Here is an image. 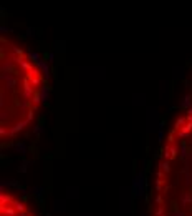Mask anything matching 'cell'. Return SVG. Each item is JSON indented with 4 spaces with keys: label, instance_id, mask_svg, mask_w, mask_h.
<instances>
[{
    "label": "cell",
    "instance_id": "obj_1",
    "mask_svg": "<svg viewBox=\"0 0 192 216\" xmlns=\"http://www.w3.org/2000/svg\"><path fill=\"white\" fill-rule=\"evenodd\" d=\"M48 80L28 50L10 35H0V145L23 136L33 126Z\"/></svg>",
    "mask_w": 192,
    "mask_h": 216
},
{
    "label": "cell",
    "instance_id": "obj_2",
    "mask_svg": "<svg viewBox=\"0 0 192 216\" xmlns=\"http://www.w3.org/2000/svg\"><path fill=\"white\" fill-rule=\"evenodd\" d=\"M149 216H192V83L159 150Z\"/></svg>",
    "mask_w": 192,
    "mask_h": 216
},
{
    "label": "cell",
    "instance_id": "obj_3",
    "mask_svg": "<svg viewBox=\"0 0 192 216\" xmlns=\"http://www.w3.org/2000/svg\"><path fill=\"white\" fill-rule=\"evenodd\" d=\"M0 216H40L30 201L10 186L0 189Z\"/></svg>",
    "mask_w": 192,
    "mask_h": 216
}]
</instances>
